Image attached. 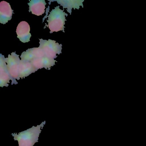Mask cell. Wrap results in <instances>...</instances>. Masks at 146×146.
I'll list each match as a JSON object with an SVG mask.
<instances>
[{
	"instance_id": "5",
	"label": "cell",
	"mask_w": 146,
	"mask_h": 146,
	"mask_svg": "<svg viewBox=\"0 0 146 146\" xmlns=\"http://www.w3.org/2000/svg\"><path fill=\"white\" fill-rule=\"evenodd\" d=\"M45 56L44 51L40 48H34L23 52L21 55V60L31 62L34 60L42 58Z\"/></svg>"
},
{
	"instance_id": "1",
	"label": "cell",
	"mask_w": 146,
	"mask_h": 146,
	"mask_svg": "<svg viewBox=\"0 0 146 146\" xmlns=\"http://www.w3.org/2000/svg\"><path fill=\"white\" fill-rule=\"evenodd\" d=\"M46 121L40 125L33 126L31 128L22 132L12 133L14 140L18 141L19 146H34L36 143L38 142V138L42 129L46 124Z\"/></svg>"
},
{
	"instance_id": "11",
	"label": "cell",
	"mask_w": 146,
	"mask_h": 146,
	"mask_svg": "<svg viewBox=\"0 0 146 146\" xmlns=\"http://www.w3.org/2000/svg\"><path fill=\"white\" fill-rule=\"evenodd\" d=\"M37 70L31 62L21 60L19 67V78H25Z\"/></svg>"
},
{
	"instance_id": "2",
	"label": "cell",
	"mask_w": 146,
	"mask_h": 146,
	"mask_svg": "<svg viewBox=\"0 0 146 146\" xmlns=\"http://www.w3.org/2000/svg\"><path fill=\"white\" fill-rule=\"evenodd\" d=\"M60 6H57L53 9L48 15V27L51 31L50 33L53 32H58L64 30V25L66 16L67 14L64 12V10L60 9Z\"/></svg>"
},
{
	"instance_id": "10",
	"label": "cell",
	"mask_w": 146,
	"mask_h": 146,
	"mask_svg": "<svg viewBox=\"0 0 146 146\" xmlns=\"http://www.w3.org/2000/svg\"><path fill=\"white\" fill-rule=\"evenodd\" d=\"M55 62L56 61L54 59L50 58L46 56H45L43 58L34 60L31 61V63L37 70L43 68H45L46 69L48 68L50 70L52 66L55 65Z\"/></svg>"
},
{
	"instance_id": "9",
	"label": "cell",
	"mask_w": 146,
	"mask_h": 146,
	"mask_svg": "<svg viewBox=\"0 0 146 146\" xmlns=\"http://www.w3.org/2000/svg\"><path fill=\"white\" fill-rule=\"evenodd\" d=\"M29 6V12L37 16H41L45 12L46 1L43 0H32L28 4Z\"/></svg>"
},
{
	"instance_id": "8",
	"label": "cell",
	"mask_w": 146,
	"mask_h": 146,
	"mask_svg": "<svg viewBox=\"0 0 146 146\" xmlns=\"http://www.w3.org/2000/svg\"><path fill=\"white\" fill-rule=\"evenodd\" d=\"M13 11L10 4L2 1L0 3V23L5 24L12 18Z\"/></svg>"
},
{
	"instance_id": "7",
	"label": "cell",
	"mask_w": 146,
	"mask_h": 146,
	"mask_svg": "<svg viewBox=\"0 0 146 146\" xmlns=\"http://www.w3.org/2000/svg\"><path fill=\"white\" fill-rule=\"evenodd\" d=\"M0 55V86L8 87L11 77L7 68L5 58L2 54Z\"/></svg>"
},
{
	"instance_id": "12",
	"label": "cell",
	"mask_w": 146,
	"mask_h": 146,
	"mask_svg": "<svg viewBox=\"0 0 146 146\" xmlns=\"http://www.w3.org/2000/svg\"><path fill=\"white\" fill-rule=\"evenodd\" d=\"M57 2L59 4H60L63 7V8H66L68 12L71 14L72 9L74 8V9H79L80 6L83 5V2L84 1H57Z\"/></svg>"
},
{
	"instance_id": "6",
	"label": "cell",
	"mask_w": 146,
	"mask_h": 146,
	"mask_svg": "<svg viewBox=\"0 0 146 146\" xmlns=\"http://www.w3.org/2000/svg\"><path fill=\"white\" fill-rule=\"evenodd\" d=\"M30 31V27L29 24L25 21L20 22L17 29L18 38L24 43L29 42L31 36Z\"/></svg>"
},
{
	"instance_id": "4",
	"label": "cell",
	"mask_w": 146,
	"mask_h": 146,
	"mask_svg": "<svg viewBox=\"0 0 146 146\" xmlns=\"http://www.w3.org/2000/svg\"><path fill=\"white\" fill-rule=\"evenodd\" d=\"M40 47L45 53V55L50 58L54 59L57 58V54L61 53L62 45L55 41L40 39Z\"/></svg>"
},
{
	"instance_id": "3",
	"label": "cell",
	"mask_w": 146,
	"mask_h": 146,
	"mask_svg": "<svg viewBox=\"0 0 146 146\" xmlns=\"http://www.w3.org/2000/svg\"><path fill=\"white\" fill-rule=\"evenodd\" d=\"M7 63V68L12 81V84H17L16 79L19 80V67L21 60L19 55L16 54V52L12 53L11 55H8V58H5Z\"/></svg>"
}]
</instances>
